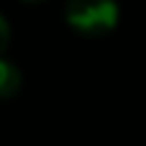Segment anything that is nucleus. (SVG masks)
Returning a JSON list of instances; mask_svg holds the SVG:
<instances>
[{"mask_svg": "<svg viewBox=\"0 0 146 146\" xmlns=\"http://www.w3.org/2000/svg\"><path fill=\"white\" fill-rule=\"evenodd\" d=\"M67 21L82 33H105L118 21V5L110 0H72Z\"/></svg>", "mask_w": 146, "mask_h": 146, "instance_id": "f257e3e1", "label": "nucleus"}, {"mask_svg": "<svg viewBox=\"0 0 146 146\" xmlns=\"http://www.w3.org/2000/svg\"><path fill=\"white\" fill-rule=\"evenodd\" d=\"M21 80H23L21 69H18L13 62H8V59L0 56V98L15 95L18 87H21Z\"/></svg>", "mask_w": 146, "mask_h": 146, "instance_id": "f03ea898", "label": "nucleus"}, {"mask_svg": "<svg viewBox=\"0 0 146 146\" xmlns=\"http://www.w3.org/2000/svg\"><path fill=\"white\" fill-rule=\"evenodd\" d=\"M8 41H10V26H8L5 15L0 13V54H3V49L8 46Z\"/></svg>", "mask_w": 146, "mask_h": 146, "instance_id": "7ed1b4c3", "label": "nucleus"}]
</instances>
